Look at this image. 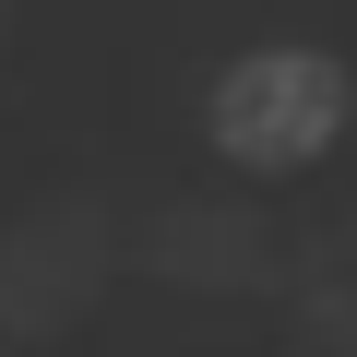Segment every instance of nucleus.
Wrapping results in <instances>:
<instances>
[{"label": "nucleus", "mask_w": 357, "mask_h": 357, "mask_svg": "<svg viewBox=\"0 0 357 357\" xmlns=\"http://www.w3.org/2000/svg\"><path fill=\"white\" fill-rule=\"evenodd\" d=\"M203 131H215V155H227V167L286 178V167H310V155L345 131V72H333L321 48H250V60L215 84Z\"/></svg>", "instance_id": "f257e3e1"}]
</instances>
